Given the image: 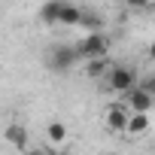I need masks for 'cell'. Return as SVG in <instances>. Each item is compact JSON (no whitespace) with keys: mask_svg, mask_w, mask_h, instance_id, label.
<instances>
[{"mask_svg":"<svg viewBox=\"0 0 155 155\" xmlns=\"http://www.w3.org/2000/svg\"><path fill=\"white\" fill-rule=\"evenodd\" d=\"M79 61H82L79 46H64V43L55 46V49L49 52V58H46V64H49L52 73H67V70H73Z\"/></svg>","mask_w":155,"mask_h":155,"instance_id":"6da1fadb","label":"cell"},{"mask_svg":"<svg viewBox=\"0 0 155 155\" xmlns=\"http://www.w3.org/2000/svg\"><path fill=\"white\" fill-rule=\"evenodd\" d=\"M107 85L119 94H128L134 85H137V73L128 67V64H113L110 73H107Z\"/></svg>","mask_w":155,"mask_h":155,"instance_id":"7a4b0ae2","label":"cell"},{"mask_svg":"<svg viewBox=\"0 0 155 155\" xmlns=\"http://www.w3.org/2000/svg\"><path fill=\"white\" fill-rule=\"evenodd\" d=\"M79 55L88 61V58H104V55H110V37L104 34V31H88L85 37H82V43H79Z\"/></svg>","mask_w":155,"mask_h":155,"instance_id":"3957f363","label":"cell"},{"mask_svg":"<svg viewBox=\"0 0 155 155\" xmlns=\"http://www.w3.org/2000/svg\"><path fill=\"white\" fill-rule=\"evenodd\" d=\"M152 104H155V94H152V91H146L143 85H134V88L128 91V110L149 113V110H152Z\"/></svg>","mask_w":155,"mask_h":155,"instance_id":"277c9868","label":"cell"},{"mask_svg":"<svg viewBox=\"0 0 155 155\" xmlns=\"http://www.w3.org/2000/svg\"><path fill=\"white\" fill-rule=\"evenodd\" d=\"M128 104H113L110 110H107V128L110 131H125L128 128Z\"/></svg>","mask_w":155,"mask_h":155,"instance_id":"5b68a950","label":"cell"},{"mask_svg":"<svg viewBox=\"0 0 155 155\" xmlns=\"http://www.w3.org/2000/svg\"><path fill=\"white\" fill-rule=\"evenodd\" d=\"M79 18H82V9L70 3V0H61V12H58V25H67V28H79Z\"/></svg>","mask_w":155,"mask_h":155,"instance_id":"8992f818","label":"cell"},{"mask_svg":"<svg viewBox=\"0 0 155 155\" xmlns=\"http://www.w3.org/2000/svg\"><path fill=\"white\" fill-rule=\"evenodd\" d=\"M146 131H149V113H137V110H131L125 134H131V137H143Z\"/></svg>","mask_w":155,"mask_h":155,"instance_id":"52a82bcc","label":"cell"},{"mask_svg":"<svg viewBox=\"0 0 155 155\" xmlns=\"http://www.w3.org/2000/svg\"><path fill=\"white\" fill-rule=\"evenodd\" d=\"M3 137H6V143H9V146H15L18 152H25V149H28V131H25L21 125H9V128L3 131Z\"/></svg>","mask_w":155,"mask_h":155,"instance_id":"ba28073f","label":"cell"},{"mask_svg":"<svg viewBox=\"0 0 155 155\" xmlns=\"http://www.w3.org/2000/svg\"><path fill=\"white\" fill-rule=\"evenodd\" d=\"M110 58L104 55V58H88V64H85V73L91 76V79H101V76H107L110 73Z\"/></svg>","mask_w":155,"mask_h":155,"instance_id":"9c48e42d","label":"cell"},{"mask_svg":"<svg viewBox=\"0 0 155 155\" xmlns=\"http://www.w3.org/2000/svg\"><path fill=\"white\" fill-rule=\"evenodd\" d=\"M46 137H49L52 146H61V143L67 140V125H64V122H49V125H46Z\"/></svg>","mask_w":155,"mask_h":155,"instance_id":"30bf717a","label":"cell"},{"mask_svg":"<svg viewBox=\"0 0 155 155\" xmlns=\"http://www.w3.org/2000/svg\"><path fill=\"white\" fill-rule=\"evenodd\" d=\"M58 12H61V0H46L40 9V21L46 25H58Z\"/></svg>","mask_w":155,"mask_h":155,"instance_id":"8fae6325","label":"cell"},{"mask_svg":"<svg viewBox=\"0 0 155 155\" xmlns=\"http://www.w3.org/2000/svg\"><path fill=\"white\" fill-rule=\"evenodd\" d=\"M79 28H85V31H101V28H104V18H101L97 12H88V9H82Z\"/></svg>","mask_w":155,"mask_h":155,"instance_id":"7c38bea8","label":"cell"},{"mask_svg":"<svg viewBox=\"0 0 155 155\" xmlns=\"http://www.w3.org/2000/svg\"><path fill=\"white\" fill-rule=\"evenodd\" d=\"M125 3L131 6V9H146V6H152L155 0H125Z\"/></svg>","mask_w":155,"mask_h":155,"instance_id":"4fadbf2b","label":"cell"},{"mask_svg":"<svg viewBox=\"0 0 155 155\" xmlns=\"http://www.w3.org/2000/svg\"><path fill=\"white\" fill-rule=\"evenodd\" d=\"M140 85H143L146 91H152V94H155V73H152V76H146V79H143Z\"/></svg>","mask_w":155,"mask_h":155,"instance_id":"5bb4252c","label":"cell"},{"mask_svg":"<svg viewBox=\"0 0 155 155\" xmlns=\"http://www.w3.org/2000/svg\"><path fill=\"white\" fill-rule=\"evenodd\" d=\"M149 58H152V61H155V40H152V43H149Z\"/></svg>","mask_w":155,"mask_h":155,"instance_id":"9a60e30c","label":"cell"}]
</instances>
